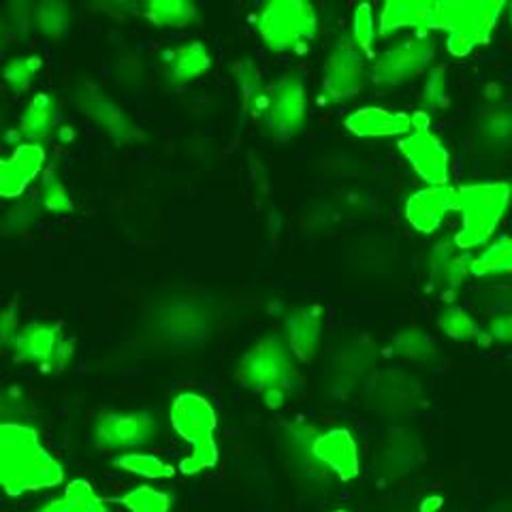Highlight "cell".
<instances>
[{"mask_svg": "<svg viewBox=\"0 0 512 512\" xmlns=\"http://www.w3.org/2000/svg\"><path fill=\"white\" fill-rule=\"evenodd\" d=\"M410 120H412V131H429L431 128V114H427L425 109L412 111Z\"/></svg>", "mask_w": 512, "mask_h": 512, "instance_id": "obj_42", "label": "cell"}, {"mask_svg": "<svg viewBox=\"0 0 512 512\" xmlns=\"http://www.w3.org/2000/svg\"><path fill=\"white\" fill-rule=\"evenodd\" d=\"M297 376L295 357L286 348L284 340L274 338V335L256 342L237 363V380L246 389L261 395L269 389H284L291 393Z\"/></svg>", "mask_w": 512, "mask_h": 512, "instance_id": "obj_6", "label": "cell"}, {"mask_svg": "<svg viewBox=\"0 0 512 512\" xmlns=\"http://www.w3.org/2000/svg\"><path fill=\"white\" fill-rule=\"evenodd\" d=\"M506 18H508V22H510V26H512V5L506 7Z\"/></svg>", "mask_w": 512, "mask_h": 512, "instance_id": "obj_46", "label": "cell"}, {"mask_svg": "<svg viewBox=\"0 0 512 512\" xmlns=\"http://www.w3.org/2000/svg\"><path fill=\"white\" fill-rule=\"evenodd\" d=\"M378 20L374 7L370 3H361L355 7V13H352V24H350V41L355 43L357 50L367 58L374 60L376 58V41H378Z\"/></svg>", "mask_w": 512, "mask_h": 512, "instance_id": "obj_30", "label": "cell"}, {"mask_svg": "<svg viewBox=\"0 0 512 512\" xmlns=\"http://www.w3.org/2000/svg\"><path fill=\"white\" fill-rule=\"evenodd\" d=\"M128 512H171V493L154 485H137L114 500Z\"/></svg>", "mask_w": 512, "mask_h": 512, "instance_id": "obj_29", "label": "cell"}, {"mask_svg": "<svg viewBox=\"0 0 512 512\" xmlns=\"http://www.w3.org/2000/svg\"><path fill=\"white\" fill-rule=\"evenodd\" d=\"M288 391H284V389H269V391H265L263 395H261V399H263V404L269 408V410H280L284 404H286V399H288Z\"/></svg>", "mask_w": 512, "mask_h": 512, "instance_id": "obj_41", "label": "cell"}, {"mask_svg": "<svg viewBox=\"0 0 512 512\" xmlns=\"http://www.w3.org/2000/svg\"><path fill=\"white\" fill-rule=\"evenodd\" d=\"M506 7L502 0H444L440 3V30L468 39L474 47L487 45Z\"/></svg>", "mask_w": 512, "mask_h": 512, "instance_id": "obj_8", "label": "cell"}, {"mask_svg": "<svg viewBox=\"0 0 512 512\" xmlns=\"http://www.w3.org/2000/svg\"><path fill=\"white\" fill-rule=\"evenodd\" d=\"M37 218V207L32 201H22L13 207L11 212H7V218H5V227L7 231H24L28 229L32 222H35Z\"/></svg>", "mask_w": 512, "mask_h": 512, "instance_id": "obj_38", "label": "cell"}, {"mask_svg": "<svg viewBox=\"0 0 512 512\" xmlns=\"http://www.w3.org/2000/svg\"><path fill=\"white\" fill-rule=\"evenodd\" d=\"M397 150L425 186L451 184V152L431 128L402 137L397 141Z\"/></svg>", "mask_w": 512, "mask_h": 512, "instance_id": "obj_11", "label": "cell"}, {"mask_svg": "<svg viewBox=\"0 0 512 512\" xmlns=\"http://www.w3.org/2000/svg\"><path fill=\"white\" fill-rule=\"evenodd\" d=\"M312 457L344 483L361 474V448L348 427H331L320 431L310 442Z\"/></svg>", "mask_w": 512, "mask_h": 512, "instance_id": "obj_12", "label": "cell"}, {"mask_svg": "<svg viewBox=\"0 0 512 512\" xmlns=\"http://www.w3.org/2000/svg\"><path fill=\"white\" fill-rule=\"evenodd\" d=\"M438 54V41L434 35H412L399 39L387 50L376 54L370 64V82L376 88L393 90L402 88L416 77L427 75Z\"/></svg>", "mask_w": 512, "mask_h": 512, "instance_id": "obj_5", "label": "cell"}, {"mask_svg": "<svg viewBox=\"0 0 512 512\" xmlns=\"http://www.w3.org/2000/svg\"><path fill=\"white\" fill-rule=\"evenodd\" d=\"M3 165H5V158H0V173H3Z\"/></svg>", "mask_w": 512, "mask_h": 512, "instance_id": "obj_47", "label": "cell"}, {"mask_svg": "<svg viewBox=\"0 0 512 512\" xmlns=\"http://www.w3.org/2000/svg\"><path fill=\"white\" fill-rule=\"evenodd\" d=\"M370 82V64L357 50L350 37H340L331 45L323 64L320 101L323 105H340L357 99Z\"/></svg>", "mask_w": 512, "mask_h": 512, "instance_id": "obj_7", "label": "cell"}, {"mask_svg": "<svg viewBox=\"0 0 512 512\" xmlns=\"http://www.w3.org/2000/svg\"><path fill=\"white\" fill-rule=\"evenodd\" d=\"M438 329L451 340H474L480 335L476 318L461 306H448L438 314Z\"/></svg>", "mask_w": 512, "mask_h": 512, "instance_id": "obj_33", "label": "cell"}, {"mask_svg": "<svg viewBox=\"0 0 512 512\" xmlns=\"http://www.w3.org/2000/svg\"><path fill=\"white\" fill-rule=\"evenodd\" d=\"M107 498L96 491L88 480L73 478L64 485L60 498H54L37 508V512H111Z\"/></svg>", "mask_w": 512, "mask_h": 512, "instance_id": "obj_23", "label": "cell"}, {"mask_svg": "<svg viewBox=\"0 0 512 512\" xmlns=\"http://www.w3.org/2000/svg\"><path fill=\"white\" fill-rule=\"evenodd\" d=\"M158 421L152 412H107L92 425V440L103 451L133 453L154 442Z\"/></svg>", "mask_w": 512, "mask_h": 512, "instance_id": "obj_10", "label": "cell"}, {"mask_svg": "<svg viewBox=\"0 0 512 512\" xmlns=\"http://www.w3.org/2000/svg\"><path fill=\"white\" fill-rule=\"evenodd\" d=\"M141 15L154 26L188 28L199 22V9L188 0H152L141 5Z\"/></svg>", "mask_w": 512, "mask_h": 512, "instance_id": "obj_26", "label": "cell"}, {"mask_svg": "<svg viewBox=\"0 0 512 512\" xmlns=\"http://www.w3.org/2000/svg\"><path fill=\"white\" fill-rule=\"evenodd\" d=\"M35 22L47 39H60L71 28V9L64 3H43L37 9Z\"/></svg>", "mask_w": 512, "mask_h": 512, "instance_id": "obj_35", "label": "cell"}, {"mask_svg": "<svg viewBox=\"0 0 512 512\" xmlns=\"http://www.w3.org/2000/svg\"><path fill=\"white\" fill-rule=\"evenodd\" d=\"M233 75L242 94L244 109L252 116L263 118L269 105V86H265L261 69L252 58H242L233 64Z\"/></svg>", "mask_w": 512, "mask_h": 512, "instance_id": "obj_24", "label": "cell"}, {"mask_svg": "<svg viewBox=\"0 0 512 512\" xmlns=\"http://www.w3.org/2000/svg\"><path fill=\"white\" fill-rule=\"evenodd\" d=\"M512 203L510 180H476L457 186L455 212L461 216V227L453 235V244L470 252L491 244Z\"/></svg>", "mask_w": 512, "mask_h": 512, "instance_id": "obj_2", "label": "cell"}, {"mask_svg": "<svg viewBox=\"0 0 512 512\" xmlns=\"http://www.w3.org/2000/svg\"><path fill=\"white\" fill-rule=\"evenodd\" d=\"M480 335L495 344H512V310H504L489 316L483 329H480Z\"/></svg>", "mask_w": 512, "mask_h": 512, "instance_id": "obj_36", "label": "cell"}, {"mask_svg": "<svg viewBox=\"0 0 512 512\" xmlns=\"http://www.w3.org/2000/svg\"><path fill=\"white\" fill-rule=\"evenodd\" d=\"M73 357H75V342L71 338H62L58 344L50 372H64L73 363Z\"/></svg>", "mask_w": 512, "mask_h": 512, "instance_id": "obj_39", "label": "cell"}, {"mask_svg": "<svg viewBox=\"0 0 512 512\" xmlns=\"http://www.w3.org/2000/svg\"><path fill=\"white\" fill-rule=\"evenodd\" d=\"M378 35L389 39L402 30L431 35L440 30V3L434 0H389L378 9Z\"/></svg>", "mask_w": 512, "mask_h": 512, "instance_id": "obj_13", "label": "cell"}, {"mask_svg": "<svg viewBox=\"0 0 512 512\" xmlns=\"http://www.w3.org/2000/svg\"><path fill=\"white\" fill-rule=\"evenodd\" d=\"M391 346L397 357H402L406 361H421V363L431 361L438 352L434 338L419 327H408L399 331L391 340Z\"/></svg>", "mask_w": 512, "mask_h": 512, "instance_id": "obj_28", "label": "cell"}, {"mask_svg": "<svg viewBox=\"0 0 512 512\" xmlns=\"http://www.w3.org/2000/svg\"><path fill=\"white\" fill-rule=\"evenodd\" d=\"M212 67L210 47L203 41H186L175 47L167 62V77L173 86L197 82Z\"/></svg>", "mask_w": 512, "mask_h": 512, "instance_id": "obj_21", "label": "cell"}, {"mask_svg": "<svg viewBox=\"0 0 512 512\" xmlns=\"http://www.w3.org/2000/svg\"><path fill=\"white\" fill-rule=\"evenodd\" d=\"M43 71V58L37 54L15 56L3 67V82L11 92H26Z\"/></svg>", "mask_w": 512, "mask_h": 512, "instance_id": "obj_32", "label": "cell"}, {"mask_svg": "<svg viewBox=\"0 0 512 512\" xmlns=\"http://www.w3.org/2000/svg\"><path fill=\"white\" fill-rule=\"evenodd\" d=\"M444 50L446 54L451 58H457V60H463L472 56V52L476 50V47L463 37H457V35H446V41H444Z\"/></svg>", "mask_w": 512, "mask_h": 512, "instance_id": "obj_40", "label": "cell"}, {"mask_svg": "<svg viewBox=\"0 0 512 512\" xmlns=\"http://www.w3.org/2000/svg\"><path fill=\"white\" fill-rule=\"evenodd\" d=\"M442 506H444V500L440 498V495H427V498L419 506V512H440Z\"/></svg>", "mask_w": 512, "mask_h": 512, "instance_id": "obj_44", "label": "cell"}, {"mask_svg": "<svg viewBox=\"0 0 512 512\" xmlns=\"http://www.w3.org/2000/svg\"><path fill=\"white\" fill-rule=\"evenodd\" d=\"M276 139L297 137L308 120V90L299 73H284L269 86V105L263 116Z\"/></svg>", "mask_w": 512, "mask_h": 512, "instance_id": "obj_9", "label": "cell"}, {"mask_svg": "<svg viewBox=\"0 0 512 512\" xmlns=\"http://www.w3.org/2000/svg\"><path fill=\"white\" fill-rule=\"evenodd\" d=\"M62 338V325L47 323V320H35V323H28L20 329L9 352L15 363L37 365L41 370L50 372Z\"/></svg>", "mask_w": 512, "mask_h": 512, "instance_id": "obj_17", "label": "cell"}, {"mask_svg": "<svg viewBox=\"0 0 512 512\" xmlns=\"http://www.w3.org/2000/svg\"><path fill=\"white\" fill-rule=\"evenodd\" d=\"M344 128L359 139H402L412 133V120L406 111H393L378 105L352 109L344 118Z\"/></svg>", "mask_w": 512, "mask_h": 512, "instance_id": "obj_15", "label": "cell"}, {"mask_svg": "<svg viewBox=\"0 0 512 512\" xmlns=\"http://www.w3.org/2000/svg\"><path fill=\"white\" fill-rule=\"evenodd\" d=\"M472 261L474 256L470 252L459 250L453 239L451 242H442L431 248L429 252V280L431 286L444 297L457 293L459 288L472 278Z\"/></svg>", "mask_w": 512, "mask_h": 512, "instance_id": "obj_18", "label": "cell"}, {"mask_svg": "<svg viewBox=\"0 0 512 512\" xmlns=\"http://www.w3.org/2000/svg\"><path fill=\"white\" fill-rule=\"evenodd\" d=\"M79 105H82V109L92 118V122L99 124L103 131L116 141L131 143L143 137L137 131V126L131 122V118H128L114 101H109L105 94L92 88L82 90L79 92Z\"/></svg>", "mask_w": 512, "mask_h": 512, "instance_id": "obj_20", "label": "cell"}, {"mask_svg": "<svg viewBox=\"0 0 512 512\" xmlns=\"http://www.w3.org/2000/svg\"><path fill=\"white\" fill-rule=\"evenodd\" d=\"M47 163V150L43 143L22 141L15 146L13 154L5 158L3 173H0V197L18 199L43 173Z\"/></svg>", "mask_w": 512, "mask_h": 512, "instance_id": "obj_16", "label": "cell"}, {"mask_svg": "<svg viewBox=\"0 0 512 512\" xmlns=\"http://www.w3.org/2000/svg\"><path fill=\"white\" fill-rule=\"evenodd\" d=\"M56 137H58V141H62V143H71L73 139H75V131L71 126H67V124H60L58 128H56Z\"/></svg>", "mask_w": 512, "mask_h": 512, "instance_id": "obj_45", "label": "cell"}, {"mask_svg": "<svg viewBox=\"0 0 512 512\" xmlns=\"http://www.w3.org/2000/svg\"><path fill=\"white\" fill-rule=\"evenodd\" d=\"M169 423L175 431V436L182 438L190 446V453L178 466L180 474L197 476L218 466V414L210 399L197 391L178 393L173 397L169 408Z\"/></svg>", "mask_w": 512, "mask_h": 512, "instance_id": "obj_3", "label": "cell"}, {"mask_svg": "<svg viewBox=\"0 0 512 512\" xmlns=\"http://www.w3.org/2000/svg\"><path fill=\"white\" fill-rule=\"evenodd\" d=\"M114 468L146 480H169L178 474V468L171 461L150 451L122 453L114 459Z\"/></svg>", "mask_w": 512, "mask_h": 512, "instance_id": "obj_27", "label": "cell"}, {"mask_svg": "<svg viewBox=\"0 0 512 512\" xmlns=\"http://www.w3.org/2000/svg\"><path fill=\"white\" fill-rule=\"evenodd\" d=\"M472 278L512 280V237H500L487 244L472 261Z\"/></svg>", "mask_w": 512, "mask_h": 512, "instance_id": "obj_25", "label": "cell"}, {"mask_svg": "<svg viewBox=\"0 0 512 512\" xmlns=\"http://www.w3.org/2000/svg\"><path fill=\"white\" fill-rule=\"evenodd\" d=\"M421 103L427 114H440L451 105V82L444 64H436L425 75L421 88Z\"/></svg>", "mask_w": 512, "mask_h": 512, "instance_id": "obj_31", "label": "cell"}, {"mask_svg": "<svg viewBox=\"0 0 512 512\" xmlns=\"http://www.w3.org/2000/svg\"><path fill=\"white\" fill-rule=\"evenodd\" d=\"M58 128V103L50 92H39L30 99L20 116L18 135L28 143H43Z\"/></svg>", "mask_w": 512, "mask_h": 512, "instance_id": "obj_22", "label": "cell"}, {"mask_svg": "<svg viewBox=\"0 0 512 512\" xmlns=\"http://www.w3.org/2000/svg\"><path fill=\"white\" fill-rule=\"evenodd\" d=\"M457 186H423L404 201V218L416 233L434 235L455 212Z\"/></svg>", "mask_w": 512, "mask_h": 512, "instance_id": "obj_14", "label": "cell"}, {"mask_svg": "<svg viewBox=\"0 0 512 512\" xmlns=\"http://www.w3.org/2000/svg\"><path fill=\"white\" fill-rule=\"evenodd\" d=\"M256 35L274 54L303 52L318 37V11L306 0H271L254 18Z\"/></svg>", "mask_w": 512, "mask_h": 512, "instance_id": "obj_4", "label": "cell"}, {"mask_svg": "<svg viewBox=\"0 0 512 512\" xmlns=\"http://www.w3.org/2000/svg\"><path fill=\"white\" fill-rule=\"evenodd\" d=\"M335 512H348V510H342V508H340V510H335Z\"/></svg>", "mask_w": 512, "mask_h": 512, "instance_id": "obj_48", "label": "cell"}, {"mask_svg": "<svg viewBox=\"0 0 512 512\" xmlns=\"http://www.w3.org/2000/svg\"><path fill=\"white\" fill-rule=\"evenodd\" d=\"M62 461L43 446L37 427L24 421H0V491L9 498L50 491L64 483Z\"/></svg>", "mask_w": 512, "mask_h": 512, "instance_id": "obj_1", "label": "cell"}, {"mask_svg": "<svg viewBox=\"0 0 512 512\" xmlns=\"http://www.w3.org/2000/svg\"><path fill=\"white\" fill-rule=\"evenodd\" d=\"M20 329L22 325H20L18 308L15 306L0 308V350H11Z\"/></svg>", "mask_w": 512, "mask_h": 512, "instance_id": "obj_37", "label": "cell"}, {"mask_svg": "<svg viewBox=\"0 0 512 512\" xmlns=\"http://www.w3.org/2000/svg\"><path fill=\"white\" fill-rule=\"evenodd\" d=\"M325 312L320 306H303L288 314L284 323V344L299 363L314 361L323 338Z\"/></svg>", "mask_w": 512, "mask_h": 512, "instance_id": "obj_19", "label": "cell"}, {"mask_svg": "<svg viewBox=\"0 0 512 512\" xmlns=\"http://www.w3.org/2000/svg\"><path fill=\"white\" fill-rule=\"evenodd\" d=\"M18 393L15 391H0V421H9L5 416V410H15L18 408Z\"/></svg>", "mask_w": 512, "mask_h": 512, "instance_id": "obj_43", "label": "cell"}, {"mask_svg": "<svg viewBox=\"0 0 512 512\" xmlns=\"http://www.w3.org/2000/svg\"><path fill=\"white\" fill-rule=\"evenodd\" d=\"M41 210L47 214H56L64 216L73 212V199L69 195L67 186L58 178L54 169H45L43 171V180H41Z\"/></svg>", "mask_w": 512, "mask_h": 512, "instance_id": "obj_34", "label": "cell"}]
</instances>
